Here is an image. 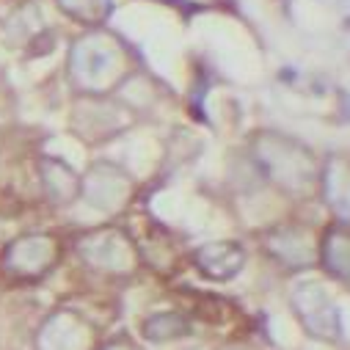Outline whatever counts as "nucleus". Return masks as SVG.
<instances>
[{
  "label": "nucleus",
  "mask_w": 350,
  "mask_h": 350,
  "mask_svg": "<svg viewBox=\"0 0 350 350\" xmlns=\"http://www.w3.org/2000/svg\"><path fill=\"white\" fill-rule=\"evenodd\" d=\"M290 306L304 334L323 345H339L342 320L334 298L314 282H304L290 293Z\"/></svg>",
  "instance_id": "1"
},
{
  "label": "nucleus",
  "mask_w": 350,
  "mask_h": 350,
  "mask_svg": "<svg viewBox=\"0 0 350 350\" xmlns=\"http://www.w3.org/2000/svg\"><path fill=\"white\" fill-rule=\"evenodd\" d=\"M100 328L69 306L50 312L33 334V350H100Z\"/></svg>",
  "instance_id": "2"
},
{
  "label": "nucleus",
  "mask_w": 350,
  "mask_h": 350,
  "mask_svg": "<svg viewBox=\"0 0 350 350\" xmlns=\"http://www.w3.org/2000/svg\"><path fill=\"white\" fill-rule=\"evenodd\" d=\"M55 259H58V245L53 237H44V234L20 237L0 256V271H3L9 282L31 284V282H39L44 273H50Z\"/></svg>",
  "instance_id": "3"
},
{
  "label": "nucleus",
  "mask_w": 350,
  "mask_h": 350,
  "mask_svg": "<svg viewBox=\"0 0 350 350\" xmlns=\"http://www.w3.org/2000/svg\"><path fill=\"white\" fill-rule=\"evenodd\" d=\"M293 141L287 138H279V135H265L262 138V163H265V168L273 174L276 180L282 183H290V185H298L306 180L309 174V154L304 149H295L293 146V154H287Z\"/></svg>",
  "instance_id": "4"
},
{
  "label": "nucleus",
  "mask_w": 350,
  "mask_h": 350,
  "mask_svg": "<svg viewBox=\"0 0 350 350\" xmlns=\"http://www.w3.org/2000/svg\"><path fill=\"white\" fill-rule=\"evenodd\" d=\"M80 254H83V259L89 262V265H94L100 271H108V273H127L133 268L130 245L124 243V237L111 234V232L89 237L80 245Z\"/></svg>",
  "instance_id": "5"
},
{
  "label": "nucleus",
  "mask_w": 350,
  "mask_h": 350,
  "mask_svg": "<svg viewBox=\"0 0 350 350\" xmlns=\"http://www.w3.org/2000/svg\"><path fill=\"white\" fill-rule=\"evenodd\" d=\"M245 251L237 243H207L193 254V265L202 276L213 282H226L240 273Z\"/></svg>",
  "instance_id": "6"
},
{
  "label": "nucleus",
  "mask_w": 350,
  "mask_h": 350,
  "mask_svg": "<svg viewBox=\"0 0 350 350\" xmlns=\"http://www.w3.org/2000/svg\"><path fill=\"white\" fill-rule=\"evenodd\" d=\"M268 248L276 259H282L290 271H301V268H309L312 259H314V251L309 245V237L298 229H284V232H276L271 234L268 240Z\"/></svg>",
  "instance_id": "7"
},
{
  "label": "nucleus",
  "mask_w": 350,
  "mask_h": 350,
  "mask_svg": "<svg viewBox=\"0 0 350 350\" xmlns=\"http://www.w3.org/2000/svg\"><path fill=\"white\" fill-rule=\"evenodd\" d=\"M320 262L325 273L339 282V284H347L350 279V262H347V229L345 224H336L325 232L323 237V245H320Z\"/></svg>",
  "instance_id": "8"
},
{
  "label": "nucleus",
  "mask_w": 350,
  "mask_h": 350,
  "mask_svg": "<svg viewBox=\"0 0 350 350\" xmlns=\"http://www.w3.org/2000/svg\"><path fill=\"white\" fill-rule=\"evenodd\" d=\"M127 188H130L127 177H122L111 165H97L89 180V202H94L103 210H113L124 199Z\"/></svg>",
  "instance_id": "9"
},
{
  "label": "nucleus",
  "mask_w": 350,
  "mask_h": 350,
  "mask_svg": "<svg viewBox=\"0 0 350 350\" xmlns=\"http://www.w3.org/2000/svg\"><path fill=\"white\" fill-rule=\"evenodd\" d=\"M191 320L180 312H157L152 317H146L141 323V336L146 342H154V345H165V342H177V339H185L191 334Z\"/></svg>",
  "instance_id": "10"
},
{
  "label": "nucleus",
  "mask_w": 350,
  "mask_h": 350,
  "mask_svg": "<svg viewBox=\"0 0 350 350\" xmlns=\"http://www.w3.org/2000/svg\"><path fill=\"white\" fill-rule=\"evenodd\" d=\"M44 185L55 202H69L75 199V191H77V180L72 177V171L58 160L44 163Z\"/></svg>",
  "instance_id": "11"
},
{
  "label": "nucleus",
  "mask_w": 350,
  "mask_h": 350,
  "mask_svg": "<svg viewBox=\"0 0 350 350\" xmlns=\"http://www.w3.org/2000/svg\"><path fill=\"white\" fill-rule=\"evenodd\" d=\"M100 350H144L133 336H127V334H116L113 339H108V342H100Z\"/></svg>",
  "instance_id": "12"
}]
</instances>
